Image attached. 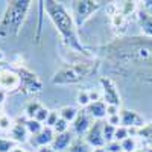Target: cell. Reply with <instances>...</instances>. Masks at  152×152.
I'll use <instances>...</instances> for the list:
<instances>
[{"label":"cell","instance_id":"6da1fadb","mask_svg":"<svg viewBox=\"0 0 152 152\" xmlns=\"http://www.w3.org/2000/svg\"><path fill=\"white\" fill-rule=\"evenodd\" d=\"M105 59L120 66H152V38L120 37L102 47Z\"/></svg>","mask_w":152,"mask_h":152},{"label":"cell","instance_id":"7a4b0ae2","mask_svg":"<svg viewBox=\"0 0 152 152\" xmlns=\"http://www.w3.org/2000/svg\"><path fill=\"white\" fill-rule=\"evenodd\" d=\"M43 9L46 11L50 21L53 23V26L58 31L66 47H69L72 52L82 55L84 58H93V53L79 40L78 28L75 24V20L69 14V11L64 8V5L55 2V0H46V2H43Z\"/></svg>","mask_w":152,"mask_h":152},{"label":"cell","instance_id":"3957f363","mask_svg":"<svg viewBox=\"0 0 152 152\" xmlns=\"http://www.w3.org/2000/svg\"><path fill=\"white\" fill-rule=\"evenodd\" d=\"M31 6L32 2H29V0H11V2H8L2 20H0V38L2 40L15 38L20 34Z\"/></svg>","mask_w":152,"mask_h":152},{"label":"cell","instance_id":"277c9868","mask_svg":"<svg viewBox=\"0 0 152 152\" xmlns=\"http://www.w3.org/2000/svg\"><path fill=\"white\" fill-rule=\"evenodd\" d=\"M99 62L93 58H85L82 61H76L72 64H67L61 67L53 76H52V84L53 85H72L78 84L88 76H91L97 72Z\"/></svg>","mask_w":152,"mask_h":152},{"label":"cell","instance_id":"5b68a950","mask_svg":"<svg viewBox=\"0 0 152 152\" xmlns=\"http://www.w3.org/2000/svg\"><path fill=\"white\" fill-rule=\"evenodd\" d=\"M100 9V2L94 0H75L72 3V17L76 28H82L96 12Z\"/></svg>","mask_w":152,"mask_h":152},{"label":"cell","instance_id":"8992f818","mask_svg":"<svg viewBox=\"0 0 152 152\" xmlns=\"http://www.w3.org/2000/svg\"><path fill=\"white\" fill-rule=\"evenodd\" d=\"M15 70L20 76V91L23 94H38L43 91V82L35 72L23 66H17Z\"/></svg>","mask_w":152,"mask_h":152},{"label":"cell","instance_id":"52a82bcc","mask_svg":"<svg viewBox=\"0 0 152 152\" xmlns=\"http://www.w3.org/2000/svg\"><path fill=\"white\" fill-rule=\"evenodd\" d=\"M107 14L110 18V24H111V31L116 34L117 38L123 37L126 32V26H128L129 17L125 14L120 8V2H111L107 6Z\"/></svg>","mask_w":152,"mask_h":152},{"label":"cell","instance_id":"ba28073f","mask_svg":"<svg viewBox=\"0 0 152 152\" xmlns=\"http://www.w3.org/2000/svg\"><path fill=\"white\" fill-rule=\"evenodd\" d=\"M100 87H102V96H104V102L108 107H120V93L117 90L116 84L113 82V79L107 78V76H102L99 79Z\"/></svg>","mask_w":152,"mask_h":152},{"label":"cell","instance_id":"9c48e42d","mask_svg":"<svg viewBox=\"0 0 152 152\" xmlns=\"http://www.w3.org/2000/svg\"><path fill=\"white\" fill-rule=\"evenodd\" d=\"M0 90L6 93L20 91V76L15 69H0Z\"/></svg>","mask_w":152,"mask_h":152},{"label":"cell","instance_id":"30bf717a","mask_svg":"<svg viewBox=\"0 0 152 152\" xmlns=\"http://www.w3.org/2000/svg\"><path fill=\"white\" fill-rule=\"evenodd\" d=\"M84 140L87 142V145L91 149L96 148H105V138H104V122L102 120H96L91 128L88 129V132L85 134Z\"/></svg>","mask_w":152,"mask_h":152},{"label":"cell","instance_id":"8fae6325","mask_svg":"<svg viewBox=\"0 0 152 152\" xmlns=\"http://www.w3.org/2000/svg\"><path fill=\"white\" fill-rule=\"evenodd\" d=\"M119 117H120V126L128 128V129H138L146 123L142 114H138L134 110H128V108H120Z\"/></svg>","mask_w":152,"mask_h":152},{"label":"cell","instance_id":"7c38bea8","mask_svg":"<svg viewBox=\"0 0 152 152\" xmlns=\"http://www.w3.org/2000/svg\"><path fill=\"white\" fill-rule=\"evenodd\" d=\"M53 138H55V131L49 128V126H44L37 135H31L29 142L37 148H47V146H52Z\"/></svg>","mask_w":152,"mask_h":152},{"label":"cell","instance_id":"4fadbf2b","mask_svg":"<svg viewBox=\"0 0 152 152\" xmlns=\"http://www.w3.org/2000/svg\"><path fill=\"white\" fill-rule=\"evenodd\" d=\"M9 134H11V140L15 142L17 145L24 143V142H29V131L26 128V120L17 119L14 122L12 129L9 131Z\"/></svg>","mask_w":152,"mask_h":152},{"label":"cell","instance_id":"5bb4252c","mask_svg":"<svg viewBox=\"0 0 152 152\" xmlns=\"http://www.w3.org/2000/svg\"><path fill=\"white\" fill-rule=\"evenodd\" d=\"M91 117L88 116V113L85 110L79 111L78 113V117L75 119L73 122V132L78 135V137H82L88 132V129L91 128Z\"/></svg>","mask_w":152,"mask_h":152},{"label":"cell","instance_id":"9a60e30c","mask_svg":"<svg viewBox=\"0 0 152 152\" xmlns=\"http://www.w3.org/2000/svg\"><path fill=\"white\" fill-rule=\"evenodd\" d=\"M135 20H137L138 28L142 31V35L152 38V14H149L145 9H138L135 12Z\"/></svg>","mask_w":152,"mask_h":152},{"label":"cell","instance_id":"2e32d148","mask_svg":"<svg viewBox=\"0 0 152 152\" xmlns=\"http://www.w3.org/2000/svg\"><path fill=\"white\" fill-rule=\"evenodd\" d=\"M107 108L108 105L104 102V99L96 100V102H91L85 108V111L88 113V116L94 120H102L104 117H107Z\"/></svg>","mask_w":152,"mask_h":152},{"label":"cell","instance_id":"e0dca14e","mask_svg":"<svg viewBox=\"0 0 152 152\" xmlns=\"http://www.w3.org/2000/svg\"><path fill=\"white\" fill-rule=\"evenodd\" d=\"M72 142H73V135H72L70 131L62 132V134H55V138H53L52 146H50V148H52L55 152H62V151L69 149Z\"/></svg>","mask_w":152,"mask_h":152},{"label":"cell","instance_id":"ac0fdd59","mask_svg":"<svg viewBox=\"0 0 152 152\" xmlns=\"http://www.w3.org/2000/svg\"><path fill=\"white\" fill-rule=\"evenodd\" d=\"M135 138H137V140H140L146 146V149L152 148V122L145 123L142 128H138L135 131Z\"/></svg>","mask_w":152,"mask_h":152},{"label":"cell","instance_id":"d6986e66","mask_svg":"<svg viewBox=\"0 0 152 152\" xmlns=\"http://www.w3.org/2000/svg\"><path fill=\"white\" fill-rule=\"evenodd\" d=\"M67 151L69 152H91L93 149L87 145V142L84 140L82 137H78V138H75V140L72 142V145L69 146Z\"/></svg>","mask_w":152,"mask_h":152},{"label":"cell","instance_id":"ffe728a7","mask_svg":"<svg viewBox=\"0 0 152 152\" xmlns=\"http://www.w3.org/2000/svg\"><path fill=\"white\" fill-rule=\"evenodd\" d=\"M78 110H76L75 107H70V105H66V107H62L61 110H59V117L61 119H64L66 122H75V119L78 117Z\"/></svg>","mask_w":152,"mask_h":152},{"label":"cell","instance_id":"44dd1931","mask_svg":"<svg viewBox=\"0 0 152 152\" xmlns=\"http://www.w3.org/2000/svg\"><path fill=\"white\" fill-rule=\"evenodd\" d=\"M76 102L78 105H81L82 108H87L91 104V97H90V91L88 90H79L78 94H76Z\"/></svg>","mask_w":152,"mask_h":152},{"label":"cell","instance_id":"7402d4cb","mask_svg":"<svg viewBox=\"0 0 152 152\" xmlns=\"http://www.w3.org/2000/svg\"><path fill=\"white\" fill-rule=\"evenodd\" d=\"M120 146H122L123 152H135V149H137V138L135 137L125 138L123 142H120Z\"/></svg>","mask_w":152,"mask_h":152},{"label":"cell","instance_id":"603a6c76","mask_svg":"<svg viewBox=\"0 0 152 152\" xmlns=\"http://www.w3.org/2000/svg\"><path fill=\"white\" fill-rule=\"evenodd\" d=\"M114 134H116V126L110 125L108 122H104V138L107 145L114 142Z\"/></svg>","mask_w":152,"mask_h":152},{"label":"cell","instance_id":"cb8c5ba5","mask_svg":"<svg viewBox=\"0 0 152 152\" xmlns=\"http://www.w3.org/2000/svg\"><path fill=\"white\" fill-rule=\"evenodd\" d=\"M26 128H28V131H29L31 135H37L38 132L44 128V126H43L40 122L34 120V119H28V120H26Z\"/></svg>","mask_w":152,"mask_h":152},{"label":"cell","instance_id":"d4e9b609","mask_svg":"<svg viewBox=\"0 0 152 152\" xmlns=\"http://www.w3.org/2000/svg\"><path fill=\"white\" fill-rule=\"evenodd\" d=\"M41 107H43V105H41L40 102H37V100H34V102H29L28 107H26V111H24V113H26V117H28V119H34L35 114H37V111L40 110Z\"/></svg>","mask_w":152,"mask_h":152},{"label":"cell","instance_id":"484cf974","mask_svg":"<svg viewBox=\"0 0 152 152\" xmlns=\"http://www.w3.org/2000/svg\"><path fill=\"white\" fill-rule=\"evenodd\" d=\"M17 146L15 142H12L11 138H2L0 137V152H11Z\"/></svg>","mask_w":152,"mask_h":152},{"label":"cell","instance_id":"4316f807","mask_svg":"<svg viewBox=\"0 0 152 152\" xmlns=\"http://www.w3.org/2000/svg\"><path fill=\"white\" fill-rule=\"evenodd\" d=\"M129 137V129L128 128H123V126H117L116 128V134H114V140L116 142H123L125 138Z\"/></svg>","mask_w":152,"mask_h":152},{"label":"cell","instance_id":"83f0119b","mask_svg":"<svg viewBox=\"0 0 152 152\" xmlns=\"http://www.w3.org/2000/svg\"><path fill=\"white\" fill-rule=\"evenodd\" d=\"M12 126H14V122H12L8 116H5V114H2L0 116V129L2 131H11L12 129Z\"/></svg>","mask_w":152,"mask_h":152},{"label":"cell","instance_id":"f1b7e54d","mask_svg":"<svg viewBox=\"0 0 152 152\" xmlns=\"http://www.w3.org/2000/svg\"><path fill=\"white\" fill-rule=\"evenodd\" d=\"M53 131H55V134L67 132V131H69V122H66L64 119H61V117H59V120H58L56 125L53 126Z\"/></svg>","mask_w":152,"mask_h":152},{"label":"cell","instance_id":"f546056e","mask_svg":"<svg viewBox=\"0 0 152 152\" xmlns=\"http://www.w3.org/2000/svg\"><path fill=\"white\" fill-rule=\"evenodd\" d=\"M49 114H50V111L46 108V107H41L40 110L37 111V114H35V117H34V120H37V122H40V123H43V122H46L47 120V117H49Z\"/></svg>","mask_w":152,"mask_h":152},{"label":"cell","instance_id":"4dcf8cb0","mask_svg":"<svg viewBox=\"0 0 152 152\" xmlns=\"http://www.w3.org/2000/svg\"><path fill=\"white\" fill-rule=\"evenodd\" d=\"M58 120H59V113H58V111H50L49 117H47V120H46V126H49V128L53 129V126L56 125Z\"/></svg>","mask_w":152,"mask_h":152},{"label":"cell","instance_id":"1f68e13d","mask_svg":"<svg viewBox=\"0 0 152 152\" xmlns=\"http://www.w3.org/2000/svg\"><path fill=\"white\" fill-rule=\"evenodd\" d=\"M105 149H107V152H122V146H120V143L119 142H111V143H108L107 146H105Z\"/></svg>","mask_w":152,"mask_h":152},{"label":"cell","instance_id":"d6a6232c","mask_svg":"<svg viewBox=\"0 0 152 152\" xmlns=\"http://www.w3.org/2000/svg\"><path fill=\"white\" fill-rule=\"evenodd\" d=\"M5 99H6V91L0 90V107H2L5 104Z\"/></svg>","mask_w":152,"mask_h":152},{"label":"cell","instance_id":"836d02e7","mask_svg":"<svg viewBox=\"0 0 152 152\" xmlns=\"http://www.w3.org/2000/svg\"><path fill=\"white\" fill-rule=\"evenodd\" d=\"M38 152H55V151L50 148V146H47V148H40V151H38Z\"/></svg>","mask_w":152,"mask_h":152},{"label":"cell","instance_id":"e575fe53","mask_svg":"<svg viewBox=\"0 0 152 152\" xmlns=\"http://www.w3.org/2000/svg\"><path fill=\"white\" fill-rule=\"evenodd\" d=\"M11 152H26V151H24V149H23L21 146H18V145H17V146H15L14 149H12Z\"/></svg>","mask_w":152,"mask_h":152},{"label":"cell","instance_id":"d590c367","mask_svg":"<svg viewBox=\"0 0 152 152\" xmlns=\"http://www.w3.org/2000/svg\"><path fill=\"white\" fill-rule=\"evenodd\" d=\"M91 152H107V149H105V148H96V149H93Z\"/></svg>","mask_w":152,"mask_h":152},{"label":"cell","instance_id":"8d00e7d4","mask_svg":"<svg viewBox=\"0 0 152 152\" xmlns=\"http://www.w3.org/2000/svg\"><path fill=\"white\" fill-rule=\"evenodd\" d=\"M135 152H149V151H148L146 148H137V149H135Z\"/></svg>","mask_w":152,"mask_h":152},{"label":"cell","instance_id":"74e56055","mask_svg":"<svg viewBox=\"0 0 152 152\" xmlns=\"http://www.w3.org/2000/svg\"><path fill=\"white\" fill-rule=\"evenodd\" d=\"M3 58H5V53L2 52V50H0V61H3Z\"/></svg>","mask_w":152,"mask_h":152},{"label":"cell","instance_id":"f35d334b","mask_svg":"<svg viewBox=\"0 0 152 152\" xmlns=\"http://www.w3.org/2000/svg\"><path fill=\"white\" fill-rule=\"evenodd\" d=\"M122 152H123V151H122Z\"/></svg>","mask_w":152,"mask_h":152}]
</instances>
